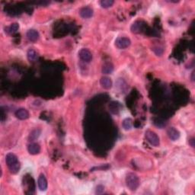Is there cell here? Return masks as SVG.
Segmentation results:
<instances>
[{"label":"cell","instance_id":"obj_20","mask_svg":"<svg viewBox=\"0 0 195 195\" xmlns=\"http://www.w3.org/2000/svg\"><path fill=\"white\" fill-rule=\"evenodd\" d=\"M152 50H153V51L156 53V55L158 56H161L163 53V50L160 48V47H156V48L152 49Z\"/></svg>","mask_w":195,"mask_h":195},{"label":"cell","instance_id":"obj_8","mask_svg":"<svg viewBox=\"0 0 195 195\" xmlns=\"http://www.w3.org/2000/svg\"><path fill=\"white\" fill-rule=\"evenodd\" d=\"M80 16L83 18H89L93 15V10L90 7H83L80 11Z\"/></svg>","mask_w":195,"mask_h":195},{"label":"cell","instance_id":"obj_13","mask_svg":"<svg viewBox=\"0 0 195 195\" xmlns=\"http://www.w3.org/2000/svg\"><path fill=\"white\" fill-rule=\"evenodd\" d=\"M114 71V66L112 63H106L102 66L103 74H110Z\"/></svg>","mask_w":195,"mask_h":195},{"label":"cell","instance_id":"obj_7","mask_svg":"<svg viewBox=\"0 0 195 195\" xmlns=\"http://www.w3.org/2000/svg\"><path fill=\"white\" fill-rule=\"evenodd\" d=\"M15 116L17 118L20 120H26L29 117V113L27 110L24 108H19L15 111Z\"/></svg>","mask_w":195,"mask_h":195},{"label":"cell","instance_id":"obj_22","mask_svg":"<svg viewBox=\"0 0 195 195\" xmlns=\"http://www.w3.org/2000/svg\"><path fill=\"white\" fill-rule=\"evenodd\" d=\"M191 141H192V142H193V141H194V139H192V140H191ZM191 146H192V147H194V143H191Z\"/></svg>","mask_w":195,"mask_h":195},{"label":"cell","instance_id":"obj_16","mask_svg":"<svg viewBox=\"0 0 195 195\" xmlns=\"http://www.w3.org/2000/svg\"><path fill=\"white\" fill-rule=\"evenodd\" d=\"M27 56L30 61H35L38 59V54H37V52L35 51L34 50H33V49H30V50H28Z\"/></svg>","mask_w":195,"mask_h":195},{"label":"cell","instance_id":"obj_4","mask_svg":"<svg viewBox=\"0 0 195 195\" xmlns=\"http://www.w3.org/2000/svg\"><path fill=\"white\" fill-rule=\"evenodd\" d=\"M131 41L128 38L125 37H121L118 38L115 41V45L119 49H125L127 48L131 45Z\"/></svg>","mask_w":195,"mask_h":195},{"label":"cell","instance_id":"obj_15","mask_svg":"<svg viewBox=\"0 0 195 195\" xmlns=\"http://www.w3.org/2000/svg\"><path fill=\"white\" fill-rule=\"evenodd\" d=\"M19 28V25L17 23H13L9 27L6 28V32L8 33V34H14L18 30Z\"/></svg>","mask_w":195,"mask_h":195},{"label":"cell","instance_id":"obj_12","mask_svg":"<svg viewBox=\"0 0 195 195\" xmlns=\"http://www.w3.org/2000/svg\"><path fill=\"white\" fill-rule=\"evenodd\" d=\"M100 83L104 89H110L112 86V81L110 78L107 76H104L100 80Z\"/></svg>","mask_w":195,"mask_h":195},{"label":"cell","instance_id":"obj_5","mask_svg":"<svg viewBox=\"0 0 195 195\" xmlns=\"http://www.w3.org/2000/svg\"><path fill=\"white\" fill-rule=\"evenodd\" d=\"M79 56H80V59L85 63H90L92 59V53L88 49H82L79 53Z\"/></svg>","mask_w":195,"mask_h":195},{"label":"cell","instance_id":"obj_18","mask_svg":"<svg viewBox=\"0 0 195 195\" xmlns=\"http://www.w3.org/2000/svg\"><path fill=\"white\" fill-rule=\"evenodd\" d=\"M113 4H114L113 0H102V1L100 2V5H101V6L104 8H109V7L112 6Z\"/></svg>","mask_w":195,"mask_h":195},{"label":"cell","instance_id":"obj_6","mask_svg":"<svg viewBox=\"0 0 195 195\" xmlns=\"http://www.w3.org/2000/svg\"><path fill=\"white\" fill-rule=\"evenodd\" d=\"M167 133H168V137L171 139L172 140H173V141L178 140L179 137H180V133L175 127L168 128V130L167 131Z\"/></svg>","mask_w":195,"mask_h":195},{"label":"cell","instance_id":"obj_11","mask_svg":"<svg viewBox=\"0 0 195 195\" xmlns=\"http://www.w3.org/2000/svg\"><path fill=\"white\" fill-rule=\"evenodd\" d=\"M26 35H27L28 39L31 42L37 41L38 40V38H39V34H38V32L36 30L34 29H30L27 32V34Z\"/></svg>","mask_w":195,"mask_h":195},{"label":"cell","instance_id":"obj_2","mask_svg":"<svg viewBox=\"0 0 195 195\" xmlns=\"http://www.w3.org/2000/svg\"><path fill=\"white\" fill-rule=\"evenodd\" d=\"M126 184L131 191H136L140 185L139 177L134 173H128L126 177Z\"/></svg>","mask_w":195,"mask_h":195},{"label":"cell","instance_id":"obj_9","mask_svg":"<svg viewBox=\"0 0 195 195\" xmlns=\"http://www.w3.org/2000/svg\"><path fill=\"white\" fill-rule=\"evenodd\" d=\"M28 152L31 155H37V154H38L40 152V146L38 143H31L28 146Z\"/></svg>","mask_w":195,"mask_h":195},{"label":"cell","instance_id":"obj_17","mask_svg":"<svg viewBox=\"0 0 195 195\" xmlns=\"http://www.w3.org/2000/svg\"><path fill=\"white\" fill-rule=\"evenodd\" d=\"M40 134V131L39 129H35L34 131H32L29 135V140L30 141H34L39 137Z\"/></svg>","mask_w":195,"mask_h":195},{"label":"cell","instance_id":"obj_10","mask_svg":"<svg viewBox=\"0 0 195 195\" xmlns=\"http://www.w3.org/2000/svg\"><path fill=\"white\" fill-rule=\"evenodd\" d=\"M38 187H39V189L40 191H46L47 188V181L45 176L44 175H40L38 178Z\"/></svg>","mask_w":195,"mask_h":195},{"label":"cell","instance_id":"obj_21","mask_svg":"<svg viewBox=\"0 0 195 195\" xmlns=\"http://www.w3.org/2000/svg\"><path fill=\"white\" fill-rule=\"evenodd\" d=\"M104 191V187L101 185H98L97 187V193L98 194H101Z\"/></svg>","mask_w":195,"mask_h":195},{"label":"cell","instance_id":"obj_1","mask_svg":"<svg viewBox=\"0 0 195 195\" xmlns=\"http://www.w3.org/2000/svg\"><path fill=\"white\" fill-rule=\"evenodd\" d=\"M6 164L12 174H16L19 172L21 165L19 163L18 157L13 153H8L6 157Z\"/></svg>","mask_w":195,"mask_h":195},{"label":"cell","instance_id":"obj_14","mask_svg":"<svg viewBox=\"0 0 195 195\" xmlns=\"http://www.w3.org/2000/svg\"><path fill=\"white\" fill-rule=\"evenodd\" d=\"M122 126L124 130L129 131L133 126V121L131 118H126L125 120H124V121H123Z\"/></svg>","mask_w":195,"mask_h":195},{"label":"cell","instance_id":"obj_19","mask_svg":"<svg viewBox=\"0 0 195 195\" xmlns=\"http://www.w3.org/2000/svg\"><path fill=\"white\" fill-rule=\"evenodd\" d=\"M140 29H141V25H140V22H135L134 24H133L132 27H131V31L133 33H138L140 31Z\"/></svg>","mask_w":195,"mask_h":195},{"label":"cell","instance_id":"obj_3","mask_svg":"<svg viewBox=\"0 0 195 195\" xmlns=\"http://www.w3.org/2000/svg\"><path fill=\"white\" fill-rule=\"evenodd\" d=\"M145 136L146 138L147 141L149 142L151 145L154 146H158L159 145V138L158 135L155 132L152 131H147L145 133Z\"/></svg>","mask_w":195,"mask_h":195}]
</instances>
